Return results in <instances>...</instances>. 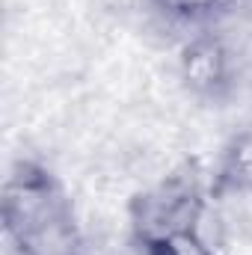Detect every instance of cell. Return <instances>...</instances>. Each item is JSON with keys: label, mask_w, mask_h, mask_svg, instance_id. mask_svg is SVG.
<instances>
[{"label": "cell", "mask_w": 252, "mask_h": 255, "mask_svg": "<svg viewBox=\"0 0 252 255\" xmlns=\"http://www.w3.org/2000/svg\"><path fill=\"white\" fill-rule=\"evenodd\" d=\"M3 232L18 255H80V232L57 175L18 157L3 184Z\"/></svg>", "instance_id": "obj_1"}, {"label": "cell", "mask_w": 252, "mask_h": 255, "mask_svg": "<svg viewBox=\"0 0 252 255\" xmlns=\"http://www.w3.org/2000/svg\"><path fill=\"white\" fill-rule=\"evenodd\" d=\"M208 202H211L208 181L202 184L187 169L166 175L154 187L136 193L133 202H130L133 244L145 241V238H154V235H163V232L199 226Z\"/></svg>", "instance_id": "obj_2"}, {"label": "cell", "mask_w": 252, "mask_h": 255, "mask_svg": "<svg viewBox=\"0 0 252 255\" xmlns=\"http://www.w3.org/2000/svg\"><path fill=\"white\" fill-rule=\"evenodd\" d=\"M178 74L193 95L223 98L232 89V54L214 33H199L178 54Z\"/></svg>", "instance_id": "obj_3"}, {"label": "cell", "mask_w": 252, "mask_h": 255, "mask_svg": "<svg viewBox=\"0 0 252 255\" xmlns=\"http://www.w3.org/2000/svg\"><path fill=\"white\" fill-rule=\"evenodd\" d=\"M252 193V125L241 128L220 151L217 166L208 178L211 199L250 196Z\"/></svg>", "instance_id": "obj_4"}, {"label": "cell", "mask_w": 252, "mask_h": 255, "mask_svg": "<svg viewBox=\"0 0 252 255\" xmlns=\"http://www.w3.org/2000/svg\"><path fill=\"white\" fill-rule=\"evenodd\" d=\"M136 253L139 255H220L211 247V241L202 235L199 226L175 229V232H163V235L136 241Z\"/></svg>", "instance_id": "obj_5"}]
</instances>
